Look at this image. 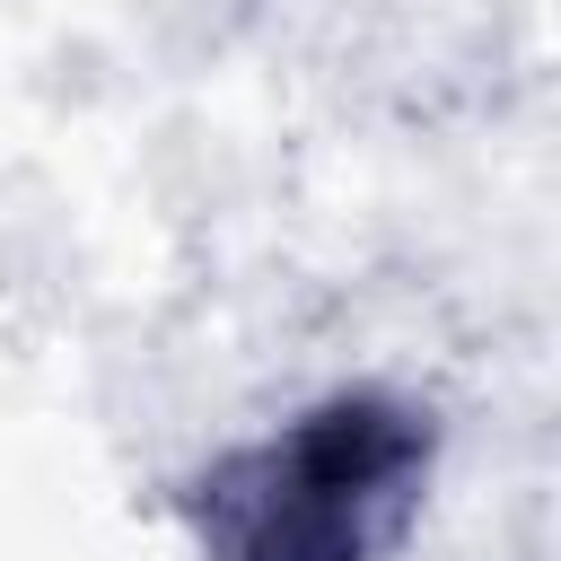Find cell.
I'll use <instances>...</instances> for the list:
<instances>
[{"instance_id":"cell-1","label":"cell","mask_w":561,"mask_h":561,"mask_svg":"<svg viewBox=\"0 0 561 561\" xmlns=\"http://www.w3.org/2000/svg\"><path fill=\"white\" fill-rule=\"evenodd\" d=\"M403 465H412V438L394 421L324 412L280 456V482H272L280 500H254V526L237 535V561H351L359 552V508L394 500Z\"/></svg>"}]
</instances>
